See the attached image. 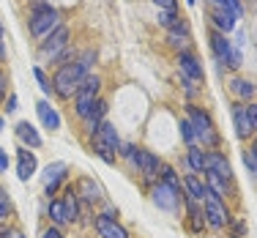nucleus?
<instances>
[{"instance_id": "ddd939ff", "label": "nucleus", "mask_w": 257, "mask_h": 238, "mask_svg": "<svg viewBox=\"0 0 257 238\" xmlns=\"http://www.w3.org/2000/svg\"><path fill=\"white\" fill-rule=\"evenodd\" d=\"M74 194H77V200L82 205H93V203H99V200H101L99 184H96V181H90V178H79L77 186H74Z\"/></svg>"}, {"instance_id": "49530a36", "label": "nucleus", "mask_w": 257, "mask_h": 238, "mask_svg": "<svg viewBox=\"0 0 257 238\" xmlns=\"http://www.w3.org/2000/svg\"><path fill=\"white\" fill-rule=\"evenodd\" d=\"M186 3H189V6H194V0H186Z\"/></svg>"}, {"instance_id": "4468645a", "label": "nucleus", "mask_w": 257, "mask_h": 238, "mask_svg": "<svg viewBox=\"0 0 257 238\" xmlns=\"http://www.w3.org/2000/svg\"><path fill=\"white\" fill-rule=\"evenodd\" d=\"M36 156H33V151H28V148H20L17 151V175H20V181H30L36 175Z\"/></svg>"}, {"instance_id": "9d476101", "label": "nucleus", "mask_w": 257, "mask_h": 238, "mask_svg": "<svg viewBox=\"0 0 257 238\" xmlns=\"http://www.w3.org/2000/svg\"><path fill=\"white\" fill-rule=\"evenodd\" d=\"M132 162H134V167L140 170V173L145 175L148 181H154L159 178V170H162V162L151 154V151H145V148H137L134 151V156H132Z\"/></svg>"}, {"instance_id": "c9c22d12", "label": "nucleus", "mask_w": 257, "mask_h": 238, "mask_svg": "<svg viewBox=\"0 0 257 238\" xmlns=\"http://www.w3.org/2000/svg\"><path fill=\"white\" fill-rule=\"evenodd\" d=\"M246 115H249V121H252V129L257 132V104H246Z\"/></svg>"}, {"instance_id": "0eeeda50", "label": "nucleus", "mask_w": 257, "mask_h": 238, "mask_svg": "<svg viewBox=\"0 0 257 238\" xmlns=\"http://www.w3.org/2000/svg\"><path fill=\"white\" fill-rule=\"evenodd\" d=\"M69 50V28L60 25L58 30H52L44 41H41V58H50L58 63V58Z\"/></svg>"}, {"instance_id": "c03bdc74", "label": "nucleus", "mask_w": 257, "mask_h": 238, "mask_svg": "<svg viewBox=\"0 0 257 238\" xmlns=\"http://www.w3.org/2000/svg\"><path fill=\"white\" fill-rule=\"evenodd\" d=\"M9 235V227H3V224H0V238H6Z\"/></svg>"}, {"instance_id": "1a4fd4ad", "label": "nucleus", "mask_w": 257, "mask_h": 238, "mask_svg": "<svg viewBox=\"0 0 257 238\" xmlns=\"http://www.w3.org/2000/svg\"><path fill=\"white\" fill-rule=\"evenodd\" d=\"M93 227H96V233H99V238H128V230L112 216V213H99V216L93 219Z\"/></svg>"}, {"instance_id": "6ab92c4d", "label": "nucleus", "mask_w": 257, "mask_h": 238, "mask_svg": "<svg viewBox=\"0 0 257 238\" xmlns=\"http://www.w3.org/2000/svg\"><path fill=\"white\" fill-rule=\"evenodd\" d=\"M211 20H213V25L219 28V33H230V30L235 28V20H238V17L232 14V11H227V9H219V6H213V9H211Z\"/></svg>"}, {"instance_id": "39448f33", "label": "nucleus", "mask_w": 257, "mask_h": 238, "mask_svg": "<svg viewBox=\"0 0 257 238\" xmlns=\"http://www.w3.org/2000/svg\"><path fill=\"white\" fill-rule=\"evenodd\" d=\"M189 124L194 126V134H197V140H203V145H208V148H216L219 145V134L213 129V121L205 109L189 107Z\"/></svg>"}, {"instance_id": "f03ea898", "label": "nucleus", "mask_w": 257, "mask_h": 238, "mask_svg": "<svg viewBox=\"0 0 257 238\" xmlns=\"http://www.w3.org/2000/svg\"><path fill=\"white\" fill-rule=\"evenodd\" d=\"M90 148H93V154L101 159V162L112 164L115 156H118V148H120V140H118V132H115L112 124H104L90 134Z\"/></svg>"}, {"instance_id": "4c0bfd02", "label": "nucleus", "mask_w": 257, "mask_h": 238, "mask_svg": "<svg viewBox=\"0 0 257 238\" xmlns=\"http://www.w3.org/2000/svg\"><path fill=\"white\" fill-rule=\"evenodd\" d=\"M41 238H63V233H60L58 227H50V230H47V233L41 235Z\"/></svg>"}, {"instance_id": "37998d69", "label": "nucleus", "mask_w": 257, "mask_h": 238, "mask_svg": "<svg viewBox=\"0 0 257 238\" xmlns=\"http://www.w3.org/2000/svg\"><path fill=\"white\" fill-rule=\"evenodd\" d=\"M6 238H25V235H22L20 230H9V235H6Z\"/></svg>"}, {"instance_id": "de8ad7c7", "label": "nucleus", "mask_w": 257, "mask_h": 238, "mask_svg": "<svg viewBox=\"0 0 257 238\" xmlns=\"http://www.w3.org/2000/svg\"><path fill=\"white\" fill-rule=\"evenodd\" d=\"M0 129H3V118H0Z\"/></svg>"}, {"instance_id": "79ce46f5", "label": "nucleus", "mask_w": 257, "mask_h": 238, "mask_svg": "<svg viewBox=\"0 0 257 238\" xmlns=\"http://www.w3.org/2000/svg\"><path fill=\"white\" fill-rule=\"evenodd\" d=\"M6 55V47H3V25H0V58Z\"/></svg>"}, {"instance_id": "412c9836", "label": "nucleus", "mask_w": 257, "mask_h": 238, "mask_svg": "<svg viewBox=\"0 0 257 238\" xmlns=\"http://www.w3.org/2000/svg\"><path fill=\"white\" fill-rule=\"evenodd\" d=\"M36 112H39L41 124H44L50 132L60 129V115L55 112V107H50V101H39V104H36Z\"/></svg>"}, {"instance_id": "aec40b11", "label": "nucleus", "mask_w": 257, "mask_h": 238, "mask_svg": "<svg viewBox=\"0 0 257 238\" xmlns=\"http://www.w3.org/2000/svg\"><path fill=\"white\" fill-rule=\"evenodd\" d=\"M104 115H107V101H101V99H99V101L93 104V109L88 112V118H82V121H85V132L93 134V132L104 124Z\"/></svg>"}, {"instance_id": "423d86ee", "label": "nucleus", "mask_w": 257, "mask_h": 238, "mask_svg": "<svg viewBox=\"0 0 257 238\" xmlns=\"http://www.w3.org/2000/svg\"><path fill=\"white\" fill-rule=\"evenodd\" d=\"M203 216L205 222L211 224L213 230H222L230 224V213H227V205H224V200H219L216 194L208 192L205 200H203Z\"/></svg>"}, {"instance_id": "a18cd8bd", "label": "nucleus", "mask_w": 257, "mask_h": 238, "mask_svg": "<svg viewBox=\"0 0 257 238\" xmlns=\"http://www.w3.org/2000/svg\"><path fill=\"white\" fill-rule=\"evenodd\" d=\"M252 156L257 159V140H254V145H252Z\"/></svg>"}, {"instance_id": "cd10ccee", "label": "nucleus", "mask_w": 257, "mask_h": 238, "mask_svg": "<svg viewBox=\"0 0 257 238\" xmlns=\"http://www.w3.org/2000/svg\"><path fill=\"white\" fill-rule=\"evenodd\" d=\"M50 219L55 224H66L69 219H66V205H63V200H58L55 197L52 203H50Z\"/></svg>"}, {"instance_id": "c756f323", "label": "nucleus", "mask_w": 257, "mask_h": 238, "mask_svg": "<svg viewBox=\"0 0 257 238\" xmlns=\"http://www.w3.org/2000/svg\"><path fill=\"white\" fill-rule=\"evenodd\" d=\"M181 137H183V143H186V145H194V143H197V134H194V126L189 124V118L181 121Z\"/></svg>"}, {"instance_id": "58836bf2", "label": "nucleus", "mask_w": 257, "mask_h": 238, "mask_svg": "<svg viewBox=\"0 0 257 238\" xmlns=\"http://www.w3.org/2000/svg\"><path fill=\"white\" fill-rule=\"evenodd\" d=\"M9 213H11V205H9V203H0V222H3Z\"/></svg>"}, {"instance_id": "b1692460", "label": "nucleus", "mask_w": 257, "mask_h": 238, "mask_svg": "<svg viewBox=\"0 0 257 238\" xmlns=\"http://www.w3.org/2000/svg\"><path fill=\"white\" fill-rule=\"evenodd\" d=\"M63 205H66V219H69V222H79V200H77V194L71 186H66Z\"/></svg>"}, {"instance_id": "ea45409f", "label": "nucleus", "mask_w": 257, "mask_h": 238, "mask_svg": "<svg viewBox=\"0 0 257 238\" xmlns=\"http://www.w3.org/2000/svg\"><path fill=\"white\" fill-rule=\"evenodd\" d=\"M6 99V74L0 71V101Z\"/></svg>"}, {"instance_id": "9b49d317", "label": "nucleus", "mask_w": 257, "mask_h": 238, "mask_svg": "<svg viewBox=\"0 0 257 238\" xmlns=\"http://www.w3.org/2000/svg\"><path fill=\"white\" fill-rule=\"evenodd\" d=\"M181 189H173V186H167V184H159L154 186V203L159 205V208H164V211H178V203H181Z\"/></svg>"}, {"instance_id": "bb28decb", "label": "nucleus", "mask_w": 257, "mask_h": 238, "mask_svg": "<svg viewBox=\"0 0 257 238\" xmlns=\"http://www.w3.org/2000/svg\"><path fill=\"white\" fill-rule=\"evenodd\" d=\"M230 88H232V93H235L238 99H252L254 96V85L249 82V79H232Z\"/></svg>"}, {"instance_id": "f257e3e1", "label": "nucleus", "mask_w": 257, "mask_h": 238, "mask_svg": "<svg viewBox=\"0 0 257 238\" xmlns=\"http://www.w3.org/2000/svg\"><path fill=\"white\" fill-rule=\"evenodd\" d=\"M85 77H88V71H85L77 60L74 63L58 66V71H55V77H52V93H58L60 99H71Z\"/></svg>"}, {"instance_id": "7c9ffc66", "label": "nucleus", "mask_w": 257, "mask_h": 238, "mask_svg": "<svg viewBox=\"0 0 257 238\" xmlns=\"http://www.w3.org/2000/svg\"><path fill=\"white\" fill-rule=\"evenodd\" d=\"M33 77H36V82H39V88H41V90H44V93H47V96H50V93H52V79H50V77H47V74H44V71H41V69H39V66H36V69H33Z\"/></svg>"}, {"instance_id": "6e6552de", "label": "nucleus", "mask_w": 257, "mask_h": 238, "mask_svg": "<svg viewBox=\"0 0 257 238\" xmlns=\"http://www.w3.org/2000/svg\"><path fill=\"white\" fill-rule=\"evenodd\" d=\"M211 50H213V55H216L222 63H227L230 69H238V66H241V52H238L235 47L224 39V33H219V30L211 33Z\"/></svg>"}, {"instance_id": "2f4dec72", "label": "nucleus", "mask_w": 257, "mask_h": 238, "mask_svg": "<svg viewBox=\"0 0 257 238\" xmlns=\"http://www.w3.org/2000/svg\"><path fill=\"white\" fill-rule=\"evenodd\" d=\"M159 22H162L164 28H178L181 22H178V17H175V11H159Z\"/></svg>"}, {"instance_id": "c85d7f7f", "label": "nucleus", "mask_w": 257, "mask_h": 238, "mask_svg": "<svg viewBox=\"0 0 257 238\" xmlns=\"http://www.w3.org/2000/svg\"><path fill=\"white\" fill-rule=\"evenodd\" d=\"M159 181L167 184V186H173V189H181V178H178V173H175L173 167H164L162 164V170H159Z\"/></svg>"}, {"instance_id": "4be33fe9", "label": "nucleus", "mask_w": 257, "mask_h": 238, "mask_svg": "<svg viewBox=\"0 0 257 238\" xmlns=\"http://www.w3.org/2000/svg\"><path fill=\"white\" fill-rule=\"evenodd\" d=\"M170 44H173L175 50H181V52H189V47H192V36H189V28L183 25V22L178 28L170 30Z\"/></svg>"}, {"instance_id": "7ed1b4c3", "label": "nucleus", "mask_w": 257, "mask_h": 238, "mask_svg": "<svg viewBox=\"0 0 257 238\" xmlns=\"http://www.w3.org/2000/svg\"><path fill=\"white\" fill-rule=\"evenodd\" d=\"M99 90H101V79L96 74H88L79 82V88L74 93V112L79 118H88V112L93 109L96 101H99Z\"/></svg>"}, {"instance_id": "393cba45", "label": "nucleus", "mask_w": 257, "mask_h": 238, "mask_svg": "<svg viewBox=\"0 0 257 238\" xmlns=\"http://www.w3.org/2000/svg\"><path fill=\"white\" fill-rule=\"evenodd\" d=\"M186 162H189V167L194 170V175H197V173H205V151H203V148H197V145H189Z\"/></svg>"}, {"instance_id": "72a5a7b5", "label": "nucleus", "mask_w": 257, "mask_h": 238, "mask_svg": "<svg viewBox=\"0 0 257 238\" xmlns=\"http://www.w3.org/2000/svg\"><path fill=\"white\" fill-rule=\"evenodd\" d=\"M243 164L249 167V173H252V178L257 181V159L252 156V151H246V154H243Z\"/></svg>"}, {"instance_id": "f3484780", "label": "nucleus", "mask_w": 257, "mask_h": 238, "mask_svg": "<svg viewBox=\"0 0 257 238\" xmlns=\"http://www.w3.org/2000/svg\"><path fill=\"white\" fill-rule=\"evenodd\" d=\"M232 124H235V132H238V137H252L254 129H252V121H249V115H246V104H235L232 107Z\"/></svg>"}, {"instance_id": "f704fd0d", "label": "nucleus", "mask_w": 257, "mask_h": 238, "mask_svg": "<svg viewBox=\"0 0 257 238\" xmlns=\"http://www.w3.org/2000/svg\"><path fill=\"white\" fill-rule=\"evenodd\" d=\"M154 6L159 11H175L178 9V3H175V0H154Z\"/></svg>"}, {"instance_id": "a878e982", "label": "nucleus", "mask_w": 257, "mask_h": 238, "mask_svg": "<svg viewBox=\"0 0 257 238\" xmlns=\"http://www.w3.org/2000/svg\"><path fill=\"white\" fill-rule=\"evenodd\" d=\"M205 175H208V184H205L208 192H211V194H216L219 200H224V197H227V181H222L219 175H213V173H205Z\"/></svg>"}, {"instance_id": "20e7f679", "label": "nucleus", "mask_w": 257, "mask_h": 238, "mask_svg": "<svg viewBox=\"0 0 257 238\" xmlns=\"http://www.w3.org/2000/svg\"><path fill=\"white\" fill-rule=\"evenodd\" d=\"M60 25H63V22H60V14L55 9H50V6H39V9L30 14V22H28L33 39H47V36H50L52 30H58Z\"/></svg>"}, {"instance_id": "f8f14e48", "label": "nucleus", "mask_w": 257, "mask_h": 238, "mask_svg": "<svg viewBox=\"0 0 257 238\" xmlns=\"http://www.w3.org/2000/svg\"><path fill=\"white\" fill-rule=\"evenodd\" d=\"M205 173H213L219 175L222 181H232V167L227 164V159H224L219 151H211V154H205Z\"/></svg>"}, {"instance_id": "2eb2a0df", "label": "nucleus", "mask_w": 257, "mask_h": 238, "mask_svg": "<svg viewBox=\"0 0 257 238\" xmlns=\"http://www.w3.org/2000/svg\"><path fill=\"white\" fill-rule=\"evenodd\" d=\"M63 178H66V164L63 162L50 164V167L44 170V192L55 194V192H58V186L63 184Z\"/></svg>"}, {"instance_id": "dca6fc26", "label": "nucleus", "mask_w": 257, "mask_h": 238, "mask_svg": "<svg viewBox=\"0 0 257 238\" xmlns=\"http://www.w3.org/2000/svg\"><path fill=\"white\" fill-rule=\"evenodd\" d=\"M178 66H181V74L189 77V79H203V66H200V60L194 58L192 52H178Z\"/></svg>"}, {"instance_id": "a211bd4d", "label": "nucleus", "mask_w": 257, "mask_h": 238, "mask_svg": "<svg viewBox=\"0 0 257 238\" xmlns=\"http://www.w3.org/2000/svg\"><path fill=\"white\" fill-rule=\"evenodd\" d=\"M181 184H183V192H186V200H194V203H197V200H205L208 189H205V184H203V181H200L194 173L183 175Z\"/></svg>"}, {"instance_id": "e433bc0d", "label": "nucleus", "mask_w": 257, "mask_h": 238, "mask_svg": "<svg viewBox=\"0 0 257 238\" xmlns=\"http://www.w3.org/2000/svg\"><path fill=\"white\" fill-rule=\"evenodd\" d=\"M6 167H9V154L0 148V173H6Z\"/></svg>"}, {"instance_id": "a19ab883", "label": "nucleus", "mask_w": 257, "mask_h": 238, "mask_svg": "<svg viewBox=\"0 0 257 238\" xmlns=\"http://www.w3.org/2000/svg\"><path fill=\"white\" fill-rule=\"evenodd\" d=\"M6 109H9V112H14V109H17V96H9V107H6Z\"/></svg>"}, {"instance_id": "5701e85b", "label": "nucleus", "mask_w": 257, "mask_h": 238, "mask_svg": "<svg viewBox=\"0 0 257 238\" xmlns=\"http://www.w3.org/2000/svg\"><path fill=\"white\" fill-rule=\"evenodd\" d=\"M17 137H20L22 143H28V148H39V145H41V134L36 132L33 124H28V121L17 124Z\"/></svg>"}, {"instance_id": "473e14b6", "label": "nucleus", "mask_w": 257, "mask_h": 238, "mask_svg": "<svg viewBox=\"0 0 257 238\" xmlns=\"http://www.w3.org/2000/svg\"><path fill=\"white\" fill-rule=\"evenodd\" d=\"M213 6H219V9H227V11H232L235 17H241V0H213Z\"/></svg>"}]
</instances>
